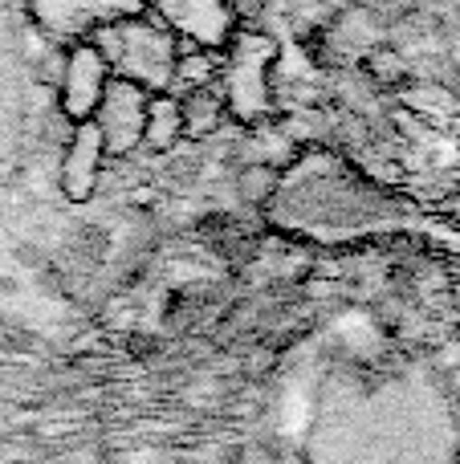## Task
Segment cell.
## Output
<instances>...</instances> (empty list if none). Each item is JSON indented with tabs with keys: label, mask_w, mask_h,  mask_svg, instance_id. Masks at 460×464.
I'll return each mask as SVG.
<instances>
[{
	"label": "cell",
	"mask_w": 460,
	"mask_h": 464,
	"mask_svg": "<svg viewBox=\"0 0 460 464\" xmlns=\"http://www.w3.org/2000/svg\"><path fill=\"white\" fill-rule=\"evenodd\" d=\"M110 65L106 57L98 53L90 41H78L73 49H65V62H62V73H57V106L62 114L70 119V127L78 122H94V111L102 102L106 86H110Z\"/></svg>",
	"instance_id": "cell-3"
},
{
	"label": "cell",
	"mask_w": 460,
	"mask_h": 464,
	"mask_svg": "<svg viewBox=\"0 0 460 464\" xmlns=\"http://www.w3.org/2000/svg\"><path fill=\"white\" fill-rule=\"evenodd\" d=\"M90 45L106 57L114 78L135 82L147 94H168L171 90L179 45L168 33V24L119 21V24H106V33H98V41H90Z\"/></svg>",
	"instance_id": "cell-1"
},
{
	"label": "cell",
	"mask_w": 460,
	"mask_h": 464,
	"mask_svg": "<svg viewBox=\"0 0 460 464\" xmlns=\"http://www.w3.org/2000/svg\"><path fill=\"white\" fill-rule=\"evenodd\" d=\"M184 139V122H179V94H151L147 102V122H143V147L155 155L171 151Z\"/></svg>",
	"instance_id": "cell-7"
},
{
	"label": "cell",
	"mask_w": 460,
	"mask_h": 464,
	"mask_svg": "<svg viewBox=\"0 0 460 464\" xmlns=\"http://www.w3.org/2000/svg\"><path fill=\"white\" fill-rule=\"evenodd\" d=\"M277 184H282V171L265 160L244 163V168L236 171V192H241L244 204H265L269 196L277 192Z\"/></svg>",
	"instance_id": "cell-9"
},
{
	"label": "cell",
	"mask_w": 460,
	"mask_h": 464,
	"mask_svg": "<svg viewBox=\"0 0 460 464\" xmlns=\"http://www.w3.org/2000/svg\"><path fill=\"white\" fill-rule=\"evenodd\" d=\"M228 106L220 86H200L179 94V122H184V139H208L220 130Z\"/></svg>",
	"instance_id": "cell-6"
},
{
	"label": "cell",
	"mask_w": 460,
	"mask_h": 464,
	"mask_svg": "<svg viewBox=\"0 0 460 464\" xmlns=\"http://www.w3.org/2000/svg\"><path fill=\"white\" fill-rule=\"evenodd\" d=\"M106 143L98 135L94 122H78L70 127V139L62 147V160H57V188L70 204H86L94 200L98 184H102V171H106Z\"/></svg>",
	"instance_id": "cell-5"
},
{
	"label": "cell",
	"mask_w": 460,
	"mask_h": 464,
	"mask_svg": "<svg viewBox=\"0 0 460 464\" xmlns=\"http://www.w3.org/2000/svg\"><path fill=\"white\" fill-rule=\"evenodd\" d=\"M147 102H151V94L139 90L135 82L110 78V86H106L102 102L94 111V127L106 143V155H130L135 147H143Z\"/></svg>",
	"instance_id": "cell-4"
},
{
	"label": "cell",
	"mask_w": 460,
	"mask_h": 464,
	"mask_svg": "<svg viewBox=\"0 0 460 464\" xmlns=\"http://www.w3.org/2000/svg\"><path fill=\"white\" fill-rule=\"evenodd\" d=\"M216 78H220V57L216 53H208V49H179L171 86L200 90V86H216Z\"/></svg>",
	"instance_id": "cell-8"
},
{
	"label": "cell",
	"mask_w": 460,
	"mask_h": 464,
	"mask_svg": "<svg viewBox=\"0 0 460 464\" xmlns=\"http://www.w3.org/2000/svg\"><path fill=\"white\" fill-rule=\"evenodd\" d=\"M269 62H273V41L269 37H241L228 53V62L220 65V94H225V106L236 114V119L253 122L261 111L269 106Z\"/></svg>",
	"instance_id": "cell-2"
}]
</instances>
